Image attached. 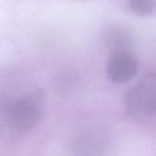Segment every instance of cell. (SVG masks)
Returning <instances> with one entry per match:
<instances>
[{"label": "cell", "mask_w": 156, "mask_h": 156, "mask_svg": "<svg viewBox=\"0 0 156 156\" xmlns=\"http://www.w3.org/2000/svg\"><path fill=\"white\" fill-rule=\"evenodd\" d=\"M102 41L109 51L113 53H131L135 41L133 34L121 25H111L103 30Z\"/></svg>", "instance_id": "cell-5"}, {"label": "cell", "mask_w": 156, "mask_h": 156, "mask_svg": "<svg viewBox=\"0 0 156 156\" xmlns=\"http://www.w3.org/2000/svg\"><path fill=\"white\" fill-rule=\"evenodd\" d=\"M131 10L140 16H148L154 12V0H128Z\"/></svg>", "instance_id": "cell-7"}, {"label": "cell", "mask_w": 156, "mask_h": 156, "mask_svg": "<svg viewBox=\"0 0 156 156\" xmlns=\"http://www.w3.org/2000/svg\"><path fill=\"white\" fill-rule=\"evenodd\" d=\"M111 147V134L100 124H87L78 128L68 144L69 156H108Z\"/></svg>", "instance_id": "cell-2"}, {"label": "cell", "mask_w": 156, "mask_h": 156, "mask_svg": "<svg viewBox=\"0 0 156 156\" xmlns=\"http://www.w3.org/2000/svg\"><path fill=\"white\" fill-rule=\"evenodd\" d=\"M124 107L128 115L138 121H150L156 112V76L149 71L124 95Z\"/></svg>", "instance_id": "cell-3"}, {"label": "cell", "mask_w": 156, "mask_h": 156, "mask_svg": "<svg viewBox=\"0 0 156 156\" xmlns=\"http://www.w3.org/2000/svg\"><path fill=\"white\" fill-rule=\"evenodd\" d=\"M139 65L132 53H113L107 63V75L116 84H124L133 79L138 72Z\"/></svg>", "instance_id": "cell-4"}, {"label": "cell", "mask_w": 156, "mask_h": 156, "mask_svg": "<svg viewBox=\"0 0 156 156\" xmlns=\"http://www.w3.org/2000/svg\"><path fill=\"white\" fill-rule=\"evenodd\" d=\"M80 82L79 73L73 69H63L54 78V85L56 90L60 93H69L76 90Z\"/></svg>", "instance_id": "cell-6"}, {"label": "cell", "mask_w": 156, "mask_h": 156, "mask_svg": "<svg viewBox=\"0 0 156 156\" xmlns=\"http://www.w3.org/2000/svg\"><path fill=\"white\" fill-rule=\"evenodd\" d=\"M44 93L37 88L18 96L0 90V134L11 138L30 133L43 114Z\"/></svg>", "instance_id": "cell-1"}]
</instances>
